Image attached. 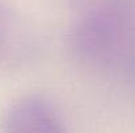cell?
Masks as SVG:
<instances>
[{
	"instance_id": "cell-2",
	"label": "cell",
	"mask_w": 135,
	"mask_h": 133,
	"mask_svg": "<svg viewBox=\"0 0 135 133\" xmlns=\"http://www.w3.org/2000/svg\"><path fill=\"white\" fill-rule=\"evenodd\" d=\"M0 133H66L56 110L44 98L25 97L3 114Z\"/></svg>"
},
{
	"instance_id": "cell-3",
	"label": "cell",
	"mask_w": 135,
	"mask_h": 133,
	"mask_svg": "<svg viewBox=\"0 0 135 133\" xmlns=\"http://www.w3.org/2000/svg\"><path fill=\"white\" fill-rule=\"evenodd\" d=\"M7 42V25L4 21V17L0 13V51H3Z\"/></svg>"
},
{
	"instance_id": "cell-1",
	"label": "cell",
	"mask_w": 135,
	"mask_h": 133,
	"mask_svg": "<svg viewBox=\"0 0 135 133\" xmlns=\"http://www.w3.org/2000/svg\"><path fill=\"white\" fill-rule=\"evenodd\" d=\"M122 12L106 5L89 14L79 24L75 35V51L89 61H102L117 48L122 37Z\"/></svg>"
}]
</instances>
